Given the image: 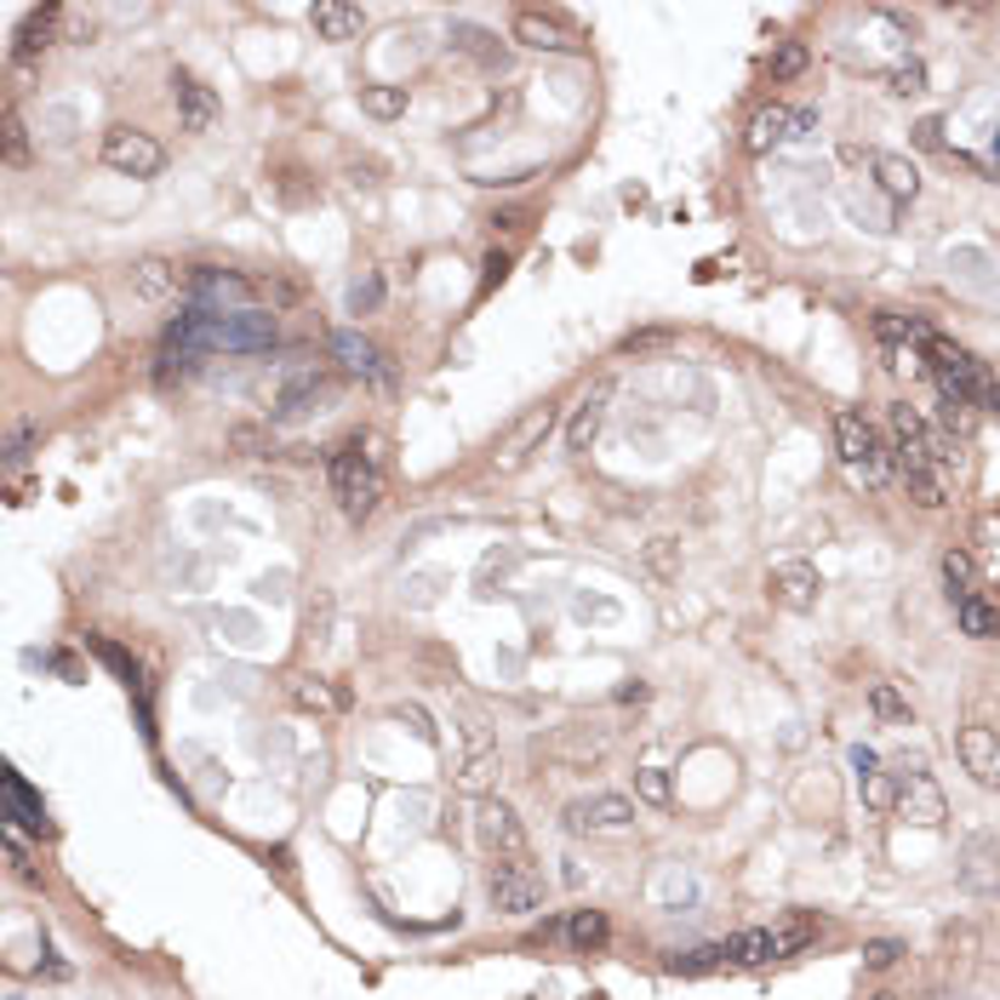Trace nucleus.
Listing matches in <instances>:
<instances>
[{
  "label": "nucleus",
  "mask_w": 1000,
  "mask_h": 1000,
  "mask_svg": "<svg viewBox=\"0 0 1000 1000\" xmlns=\"http://www.w3.org/2000/svg\"><path fill=\"white\" fill-rule=\"evenodd\" d=\"M292 704L297 709H315V715H327V709H338V692L320 681V674H292Z\"/></svg>",
  "instance_id": "obj_32"
},
{
  "label": "nucleus",
  "mask_w": 1000,
  "mask_h": 1000,
  "mask_svg": "<svg viewBox=\"0 0 1000 1000\" xmlns=\"http://www.w3.org/2000/svg\"><path fill=\"white\" fill-rule=\"evenodd\" d=\"M104 166L127 172V178H155V172L166 166V149L138 127H109L104 132Z\"/></svg>",
  "instance_id": "obj_6"
},
{
  "label": "nucleus",
  "mask_w": 1000,
  "mask_h": 1000,
  "mask_svg": "<svg viewBox=\"0 0 1000 1000\" xmlns=\"http://www.w3.org/2000/svg\"><path fill=\"white\" fill-rule=\"evenodd\" d=\"M800 69H807V46H800V40H784L778 52H772V81H795Z\"/></svg>",
  "instance_id": "obj_39"
},
{
  "label": "nucleus",
  "mask_w": 1000,
  "mask_h": 1000,
  "mask_svg": "<svg viewBox=\"0 0 1000 1000\" xmlns=\"http://www.w3.org/2000/svg\"><path fill=\"white\" fill-rule=\"evenodd\" d=\"M189 274H195V269H178L172 258L149 252V258H138V263H132V292L143 297V304H161V297L189 292Z\"/></svg>",
  "instance_id": "obj_14"
},
{
  "label": "nucleus",
  "mask_w": 1000,
  "mask_h": 1000,
  "mask_svg": "<svg viewBox=\"0 0 1000 1000\" xmlns=\"http://www.w3.org/2000/svg\"><path fill=\"white\" fill-rule=\"evenodd\" d=\"M92 652L104 658V663H109V669L120 674V681H127V686H132V692L143 697V669H138V658H127V652H120L115 640H104V635H92Z\"/></svg>",
  "instance_id": "obj_36"
},
{
  "label": "nucleus",
  "mask_w": 1000,
  "mask_h": 1000,
  "mask_svg": "<svg viewBox=\"0 0 1000 1000\" xmlns=\"http://www.w3.org/2000/svg\"><path fill=\"white\" fill-rule=\"evenodd\" d=\"M915 143H920V149H938V143H943V120H920V127H915Z\"/></svg>",
  "instance_id": "obj_52"
},
{
  "label": "nucleus",
  "mask_w": 1000,
  "mask_h": 1000,
  "mask_svg": "<svg viewBox=\"0 0 1000 1000\" xmlns=\"http://www.w3.org/2000/svg\"><path fill=\"white\" fill-rule=\"evenodd\" d=\"M274 315L269 309H200V349H230V355H258L274 343Z\"/></svg>",
  "instance_id": "obj_2"
},
{
  "label": "nucleus",
  "mask_w": 1000,
  "mask_h": 1000,
  "mask_svg": "<svg viewBox=\"0 0 1000 1000\" xmlns=\"http://www.w3.org/2000/svg\"><path fill=\"white\" fill-rule=\"evenodd\" d=\"M327 630H332V595L320 589V595H315V607H309V640L320 646V640H327Z\"/></svg>",
  "instance_id": "obj_45"
},
{
  "label": "nucleus",
  "mask_w": 1000,
  "mask_h": 1000,
  "mask_svg": "<svg viewBox=\"0 0 1000 1000\" xmlns=\"http://www.w3.org/2000/svg\"><path fill=\"white\" fill-rule=\"evenodd\" d=\"M566 830L572 835H623L635 830V800L623 795H584L566 807Z\"/></svg>",
  "instance_id": "obj_7"
},
{
  "label": "nucleus",
  "mask_w": 1000,
  "mask_h": 1000,
  "mask_svg": "<svg viewBox=\"0 0 1000 1000\" xmlns=\"http://www.w3.org/2000/svg\"><path fill=\"white\" fill-rule=\"evenodd\" d=\"M989 407H995V412H1000V384H995V395H989Z\"/></svg>",
  "instance_id": "obj_54"
},
{
  "label": "nucleus",
  "mask_w": 1000,
  "mask_h": 1000,
  "mask_svg": "<svg viewBox=\"0 0 1000 1000\" xmlns=\"http://www.w3.org/2000/svg\"><path fill=\"white\" fill-rule=\"evenodd\" d=\"M23 155H30V138H23L17 109H7V166H23Z\"/></svg>",
  "instance_id": "obj_46"
},
{
  "label": "nucleus",
  "mask_w": 1000,
  "mask_h": 1000,
  "mask_svg": "<svg viewBox=\"0 0 1000 1000\" xmlns=\"http://www.w3.org/2000/svg\"><path fill=\"white\" fill-rule=\"evenodd\" d=\"M332 355L343 361V372H355V378H366V384H389V366H384V355L372 349L361 332H332Z\"/></svg>",
  "instance_id": "obj_21"
},
{
  "label": "nucleus",
  "mask_w": 1000,
  "mask_h": 1000,
  "mask_svg": "<svg viewBox=\"0 0 1000 1000\" xmlns=\"http://www.w3.org/2000/svg\"><path fill=\"white\" fill-rule=\"evenodd\" d=\"M869 166H874V178H881V189H886L892 200H915V195H920V172H915V161L886 155V149H881V155H874Z\"/></svg>",
  "instance_id": "obj_25"
},
{
  "label": "nucleus",
  "mask_w": 1000,
  "mask_h": 1000,
  "mask_svg": "<svg viewBox=\"0 0 1000 1000\" xmlns=\"http://www.w3.org/2000/svg\"><path fill=\"white\" fill-rule=\"evenodd\" d=\"M474 840H481L492 858H527V823H520L515 807H504V800H481V812H474Z\"/></svg>",
  "instance_id": "obj_9"
},
{
  "label": "nucleus",
  "mask_w": 1000,
  "mask_h": 1000,
  "mask_svg": "<svg viewBox=\"0 0 1000 1000\" xmlns=\"http://www.w3.org/2000/svg\"><path fill=\"white\" fill-rule=\"evenodd\" d=\"M961 886L978 897H1000V835H972L961 846Z\"/></svg>",
  "instance_id": "obj_13"
},
{
  "label": "nucleus",
  "mask_w": 1000,
  "mask_h": 1000,
  "mask_svg": "<svg viewBox=\"0 0 1000 1000\" xmlns=\"http://www.w3.org/2000/svg\"><path fill=\"white\" fill-rule=\"evenodd\" d=\"M817 127L812 115H795V109H784V104H772V109H761L755 120H749V149L755 155H766V149H778L784 138H807Z\"/></svg>",
  "instance_id": "obj_16"
},
{
  "label": "nucleus",
  "mask_w": 1000,
  "mask_h": 1000,
  "mask_svg": "<svg viewBox=\"0 0 1000 1000\" xmlns=\"http://www.w3.org/2000/svg\"><path fill=\"white\" fill-rule=\"evenodd\" d=\"M486 897L497 915H532V909H543V874L527 869L520 858H497L486 874Z\"/></svg>",
  "instance_id": "obj_4"
},
{
  "label": "nucleus",
  "mask_w": 1000,
  "mask_h": 1000,
  "mask_svg": "<svg viewBox=\"0 0 1000 1000\" xmlns=\"http://www.w3.org/2000/svg\"><path fill=\"white\" fill-rule=\"evenodd\" d=\"M807 943H812V932H807V927H789V932H766V927H755V932H732V938H727V961H738V966H761V961L795 955V949H807Z\"/></svg>",
  "instance_id": "obj_11"
},
{
  "label": "nucleus",
  "mask_w": 1000,
  "mask_h": 1000,
  "mask_svg": "<svg viewBox=\"0 0 1000 1000\" xmlns=\"http://www.w3.org/2000/svg\"><path fill=\"white\" fill-rule=\"evenodd\" d=\"M189 297H195L200 309H217V315L252 309V281L235 274V269H195L189 274Z\"/></svg>",
  "instance_id": "obj_10"
},
{
  "label": "nucleus",
  "mask_w": 1000,
  "mask_h": 1000,
  "mask_svg": "<svg viewBox=\"0 0 1000 1000\" xmlns=\"http://www.w3.org/2000/svg\"><path fill=\"white\" fill-rule=\"evenodd\" d=\"M897 807H904V817L927 823V830H938V823L949 817V807H943V789L927 778V772H909V784L897 789Z\"/></svg>",
  "instance_id": "obj_22"
},
{
  "label": "nucleus",
  "mask_w": 1000,
  "mask_h": 1000,
  "mask_svg": "<svg viewBox=\"0 0 1000 1000\" xmlns=\"http://www.w3.org/2000/svg\"><path fill=\"white\" fill-rule=\"evenodd\" d=\"M378 297H384L378 274H361V281L349 286V315H366V309H378Z\"/></svg>",
  "instance_id": "obj_42"
},
{
  "label": "nucleus",
  "mask_w": 1000,
  "mask_h": 1000,
  "mask_svg": "<svg viewBox=\"0 0 1000 1000\" xmlns=\"http://www.w3.org/2000/svg\"><path fill=\"white\" fill-rule=\"evenodd\" d=\"M955 617H961V635H972V640L1000 635V612H995V607H984V600H961Z\"/></svg>",
  "instance_id": "obj_34"
},
{
  "label": "nucleus",
  "mask_w": 1000,
  "mask_h": 1000,
  "mask_svg": "<svg viewBox=\"0 0 1000 1000\" xmlns=\"http://www.w3.org/2000/svg\"><path fill=\"white\" fill-rule=\"evenodd\" d=\"M874 332H881V343H892V349H909V343H920L927 349V338H932V327L927 320H915V315H874Z\"/></svg>",
  "instance_id": "obj_27"
},
{
  "label": "nucleus",
  "mask_w": 1000,
  "mask_h": 1000,
  "mask_svg": "<svg viewBox=\"0 0 1000 1000\" xmlns=\"http://www.w3.org/2000/svg\"><path fill=\"white\" fill-rule=\"evenodd\" d=\"M961 766L984 789H1000V727H966L961 732Z\"/></svg>",
  "instance_id": "obj_17"
},
{
  "label": "nucleus",
  "mask_w": 1000,
  "mask_h": 1000,
  "mask_svg": "<svg viewBox=\"0 0 1000 1000\" xmlns=\"http://www.w3.org/2000/svg\"><path fill=\"white\" fill-rule=\"evenodd\" d=\"M7 863H12L17 874H30V852H23V840H17V830H7Z\"/></svg>",
  "instance_id": "obj_51"
},
{
  "label": "nucleus",
  "mask_w": 1000,
  "mask_h": 1000,
  "mask_svg": "<svg viewBox=\"0 0 1000 1000\" xmlns=\"http://www.w3.org/2000/svg\"><path fill=\"white\" fill-rule=\"evenodd\" d=\"M332 400H338V378H332V372H315L309 366V372H297V378L274 395L269 417L274 423H297V417H309V412H327Z\"/></svg>",
  "instance_id": "obj_8"
},
{
  "label": "nucleus",
  "mask_w": 1000,
  "mask_h": 1000,
  "mask_svg": "<svg viewBox=\"0 0 1000 1000\" xmlns=\"http://www.w3.org/2000/svg\"><path fill=\"white\" fill-rule=\"evenodd\" d=\"M515 40L532 46V52H578L584 30L561 7H527V12H515Z\"/></svg>",
  "instance_id": "obj_5"
},
{
  "label": "nucleus",
  "mask_w": 1000,
  "mask_h": 1000,
  "mask_svg": "<svg viewBox=\"0 0 1000 1000\" xmlns=\"http://www.w3.org/2000/svg\"><path fill=\"white\" fill-rule=\"evenodd\" d=\"M720 966H727V943H697L669 955V972H681V978H704V972H720Z\"/></svg>",
  "instance_id": "obj_28"
},
{
  "label": "nucleus",
  "mask_w": 1000,
  "mask_h": 1000,
  "mask_svg": "<svg viewBox=\"0 0 1000 1000\" xmlns=\"http://www.w3.org/2000/svg\"><path fill=\"white\" fill-rule=\"evenodd\" d=\"M458 46H463L469 58H481V63H504V52L492 46V35H486V30H458Z\"/></svg>",
  "instance_id": "obj_43"
},
{
  "label": "nucleus",
  "mask_w": 1000,
  "mask_h": 1000,
  "mask_svg": "<svg viewBox=\"0 0 1000 1000\" xmlns=\"http://www.w3.org/2000/svg\"><path fill=\"white\" fill-rule=\"evenodd\" d=\"M886 81H892V92H904V97H909V92H927V69H920V63L909 58V63H897V69L886 74Z\"/></svg>",
  "instance_id": "obj_44"
},
{
  "label": "nucleus",
  "mask_w": 1000,
  "mask_h": 1000,
  "mask_svg": "<svg viewBox=\"0 0 1000 1000\" xmlns=\"http://www.w3.org/2000/svg\"><path fill=\"white\" fill-rule=\"evenodd\" d=\"M549 430H555V407L543 400V407H532L527 417L515 423V435H509L504 446H497V469H520V463H527V458L538 452V446H543V435H549Z\"/></svg>",
  "instance_id": "obj_15"
},
{
  "label": "nucleus",
  "mask_w": 1000,
  "mask_h": 1000,
  "mask_svg": "<svg viewBox=\"0 0 1000 1000\" xmlns=\"http://www.w3.org/2000/svg\"><path fill=\"white\" fill-rule=\"evenodd\" d=\"M372 435H355L343 446V452H332V492H338V509L355 520H372V509L384 504V469H378V452H372Z\"/></svg>",
  "instance_id": "obj_1"
},
{
  "label": "nucleus",
  "mask_w": 1000,
  "mask_h": 1000,
  "mask_svg": "<svg viewBox=\"0 0 1000 1000\" xmlns=\"http://www.w3.org/2000/svg\"><path fill=\"white\" fill-rule=\"evenodd\" d=\"M395 720H407V727H412L423 743H435V727H430V715H423V709H407V704H400V709H395Z\"/></svg>",
  "instance_id": "obj_49"
},
{
  "label": "nucleus",
  "mask_w": 1000,
  "mask_h": 1000,
  "mask_svg": "<svg viewBox=\"0 0 1000 1000\" xmlns=\"http://www.w3.org/2000/svg\"><path fill=\"white\" fill-rule=\"evenodd\" d=\"M172 97H178V120H184V132H212V120H217V92L207 86V81H195V74H172Z\"/></svg>",
  "instance_id": "obj_18"
},
{
  "label": "nucleus",
  "mask_w": 1000,
  "mask_h": 1000,
  "mask_svg": "<svg viewBox=\"0 0 1000 1000\" xmlns=\"http://www.w3.org/2000/svg\"><path fill=\"white\" fill-rule=\"evenodd\" d=\"M852 766H858V778H863V772H874L881 761H874V749H852Z\"/></svg>",
  "instance_id": "obj_53"
},
{
  "label": "nucleus",
  "mask_w": 1000,
  "mask_h": 1000,
  "mask_svg": "<svg viewBox=\"0 0 1000 1000\" xmlns=\"http://www.w3.org/2000/svg\"><path fill=\"white\" fill-rule=\"evenodd\" d=\"M835 440H840V463L858 486H881L886 481V446L874 435V423L863 412H840L835 417Z\"/></svg>",
  "instance_id": "obj_3"
},
{
  "label": "nucleus",
  "mask_w": 1000,
  "mask_h": 1000,
  "mask_svg": "<svg viewBox=\"0 0 1000 1000\" xmlns=\"http://www.w3.org/2000/svg\"><path fill=\"white\" fill-rule=\"evenodd\" d=\"M897 955H904V943H892V938H881V943H863V966H874V972H881V966H892Z\"/></svg>",
  "instance_id": "obj_48"
},
{
  "label": "nucleus",
  "mask_w": 1000,
  "mask_h": 1000,
  "mask_svg": "<svg viewBox=\"0 0 1000 1000\" xmlns=\"http://www.w3.org/2000/svg\"><path fill=\"white\" fill-rule=\"evenodd\" d=\"M869 709L881 715V720H909V697L897 692L892 681H874V686H869Z\"/></svg>",
  "instance_id": "obj_37"
},
{
  "label": "nucleus",
  "mask_w": 1000,
  "mask_h": 1000,
  "mask_svg": "<svg viewBox=\"0 0 1000 1000\" xmlns=\"http://www.w3.org/2000/svg\"><path fill=\"white\" fill-rule=\"evenodd\" d=\"M30 446H35V423H12L7 430V469L30 463Z\"/></svg>",
  "instance_id": "obj_41"
},
{
  "label": "nucleus",
  "mask_w": 1000,
  "mask_h": 1000,
  "mask_svg": "<svg viewBox=\"0 0 1000 1000\" xmlns=\"http://www.w3.org/2000/svg\"><path fill=\"white\" fill-rule=\"evenodd\" d=\"M566 943L584 949V955H589V949H600V943H607V915H600V909H578V915L566 920Z\"/></svg>",
  "instance_id": "obj_33"
},
{
  "label": "nucleus",
  "mask_w": 1000,
  "mask_h": 1000,
  "mask_svg": "<svg viewBox=\"0 0 1000 1000\" xmlns=\"http://www.w3.org/2000/svg\"><path fill=\"white\" fill-rule=\"evenodd\" d=\"M497 772H504V761H497V749L492 743H481V749H469V761L458 766V795H486L492 784H497Z\"/></svg>",
  "instance_id": "obj_24"
},
{
  "label": "nucleus",
  "mask_w": 1000,
  "mask_h": 1000,
  "mask_svg": "<svg viewBox=\"0 0 1000 1000\" xmlns=\"http://www.w3.org/2000/svg\"><path fill=\"white\" fill-rule=\"evenodd\" d=\"M766 589H772V600H778L784 612H812L823 578H817L812 561H778V566L766 572Z\"/></svg>",
  "instance_id": "obj_12"
},
{
  "label": "nucleus",
  "mask_w": 1000,
  "mask_h": 1000,
  "mask_svg": "<svg viewBox=\"0 0 1000 1000\" xmlns=\"http://www.w3.org/2000/svg\"><path fill=\"white\" fill-rule=\"evenodd\" d=\"M309 23L320 40H355L366 30V7H355V0H320L309 12Z\"/></svg>",
  "instance_id": "obj_23"
},
{
  "label": "nucleus",
  "mask_w": 1000,
  "mask_h": 1000,
  "mask_svg": "<svg viewBox=\"0 0 1000 1000\" xmlns=\"http://www.w3.org/2000/svg\"><path fill=\"white\" fill-rule=\"evenodd\" d=\"M230 446L240 458H263V430H252V423H240V430H230Z\"/></svg>",
  "instance_id": "obj_47"
},
{
  "label": "nucleus",
  "mask_w": 1000,
  "mask_h": 1000,
  "mask_svg": "<svg viewBox=\"0 0 1000 1000\" xmlns=\"http://www.w3.org/2000/svg\"><path fill=\"white\" fill-rule=\"evenodd\" d=\"M607 400H612V378H595L589 395L578 400V412L566 423V452H589V440L600 435V423H607Z\"/></svg>",
  "instance_id": "obj_19"
},
{
  "label": "nucleus",
  "mask_w": 1000,
  "mask_h": 1000,
  "mask_svg": "<svg viewBox=\"0 0 1000 1000\" xmlns=\"http://www.w3.org/2000/svg\"><path fill=\"white\" fill-rule=\"evenodd\" d=\"M635 795L646 800V807H669V772L663 766H640L635 772Z\"/></svg>",
  "instance_id": "obj_38"
},
{
  "label": "nucleus",
  "mask_w": 1000,
  "mask_h": 1000,
  "mask_svg": "<svg viewBox=\"0 0 1000 1000\" xmlns=\"http://www.w3.org/2000/svg\"><path fill=\"white\" fill-rule=\"evenodd\" d=\"M943 584H949V595H955V607L961 600H978V566H972L966 549H949L943 555Z\"/></svg>",
  "instance_id": "obj_29"
},
{
  "label": "nucleus",
  "mask_w": 1000,
  "mask_h": 1000,
  "mask_svg": "<svg viewBox=\"0 0 1000 1000\" xmlns=\"http://www.w3.org/2000/svg\"><path fill=\"white\" fill-rule=\"evenodd\" d=\"M858 795H863L869 812H892V807H897V784H892V772H881V766L858 778Z\"/></svg>",
  "instance_id": "obj_35"
},
{
  "label": "nucleus",
  "mask_w": 1000,
  "mask_h": 1000,
  "mask_svg": "<svg viewBox=\"0 0 1000 1000\" xmlns=\"http://www.w3.org/2000/svg\"><path fill=\"white\" fill-rule=\"evenodd\" d=\"M869 1000H897V995H869Z\"/></svg>",
  "instance_id": "obj_55"
},
{
  "label": "nucleus",
  "mask_w": 1000,
  "mask_h": 1000,
  "mask_svg": "<svg viewBox=\"0 0 1000 1000\" xmlns=\"http://www.w3.org/2000/svg\"><path fill=\"white\" fill-rule=\"evenodd\" d=\"M504 274H509V258H504V252H492V258H486V274H481V292H492L497 281H504Z\"/></svg>",
  "instance_id": "obj_50"
},
{
  "label": "nucleus",
  "mask_w": 1000,
  "mask_h": 1000,
  "mask_svg": "<svg viewBox=\"0 0 1000 1000\" xmlns=\"http://www.w3.org/2000/svg\"><path fill=\"white\" fill-rule=\"evenodd\" d=\"M0 800H7V817L23 823L30 835H52V817H46L40 795H30V784H23L17 772H0Z\"/></svg>",
  "instance_id": "obj_20"
},
{
  "label": "nucleus",
  "mask_w": 1000,
  "mask_h": 1000,
  "mask_svg": "<svg viewBox=\"0 0 1000 1000\" xmlns=\"http://www.w3.org/2000/svg\"><path fill=\"white\" fill-rule=\"evenodd\" d=\"M646 566H652V578H674L681 572V555H674V538H658V543H646Z\"/></svg>",
  "instance_id": "obj_40"
},
{
  "label": "nucleus",
  "mask_w": 1000,
  "mask_h": 1000,
  "mask_svg": "<svg viewBox=\"0 0 1000 1000\" xmlns=\"http://www.w3.org/2000/svg\"><path fill=\"white\" fill-rule=\"evenodd\" d=\"M600 749H607V732H589V727H561V738H555V755L572 761V766L595 761Z\"/></svg>",
  "instance_id": "obj_30"
},
{
  "label": "nucleus",
  "mask_w": 1000,
  "mask_h": 1000,
  "mask_svg": "<svg viewBox=\"0 0 1000 1000\" xmlns=\"http://www.w3.org/2000/svg\"><path fill=\"white\" fill-rule=\"evenodd\" d=\"M407 104H412V92H407V86H361V109H366L372 120H395V115H407Z\"/></svg>",
  "instance_id": "obj_31"
},
{
  "label": "nucleus",
  "mask_w": 1000,
  "mask_h": 1000,
  "mask_svg": "<svg viewBox=\"0 0 1000 1000\" xmlns=\"http://www.w3.org/2000/svg\"><path fill=\"white\" fill-rule=\"evenodd\" d=\"M58 7H35L30 17H23V30H17V46H12V58H35V52H46L52 46V35H58Z\"/></svg>",
  "instance_id": "obj_26"
}]
</instances>
